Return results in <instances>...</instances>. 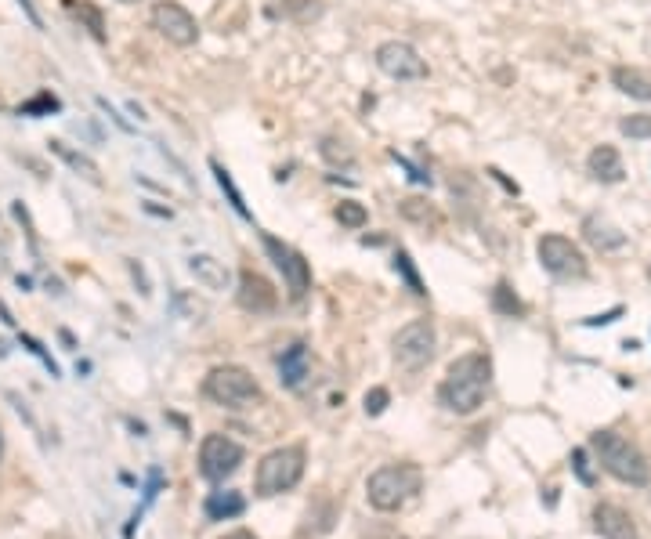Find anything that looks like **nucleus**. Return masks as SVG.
<instances>
[{"label":"nucleus","mask_w":651,"mask_h":539,"mask_svg":"<svg viewBox=\"0 0 651 539\" xmlns=\"http://www.w3.org/2000/svg\"><path fill=\"white\" fill-rule=\"evenodd\" d=\"M536 257H539V265L547 268L554 279H561V283H579V279L590 275V261H586L583 250H579L568 236H557V232L539 236Z\"/></svg>","instance_id":"5"},{"label":"nucleus","mask_w":651,"mask_h":539,"mask_svg":"<svg viewBox=\"0 0 651 539\" xmlns=\"http://www.w3.org/2000/svg\"><path fill=\"white\" fill-rule=\"evenodd\" d=\"M326 4L322 0H283V15L297 26H308V22H319Z\"/></svg>","instance_id":"24"},{"label":"nucleus","mask_w":651,"mask_h":539,"mask_svg":"<svg viewBox=\"0 0 651 539\" xmlns=\"http://www.w3.org/2000/svg\"><path fill=\"white\" fill-rule=\"evenodd\" d=\"M492 388V359L482 351H471V355H460L453 366L445 369V380L438 388V402H442L449 413L456 417H471L478 413Z\"/></svg>","instance_id":"1"},{"label":"nucleus","mask_w":651,"mask_h":539,"mask_svg":"<svg viewBox=\"0 0 651 539\" xmlns=\"http://www.w3.org/2000/svg\"><path fill=\"white\" fill-rule=\"evenodd\" d=\"M648 279H651V268H648Z\"/></svg>","instance_id":"39"},{"label":"nucleus","mask_w":651,"mask_h":539,"mask_svg":"<svg viewBox=\"0 0 651 539\" xmlns=\"http://www.w3.org/2000/svg\"><path fill=\"white\" fill-rule=\"evenodd\" d=\"M236 301L243 312H254V315H268L279 308V290L268 283L265 275L254 272V268H243L239 272V290H236Z\"/></svg>","instance_id":"12"},{"label":"nucleus","mask_w":651,"mask_h":539,"mask_svg":"<svg viewBox=\"0 0 651 539\" xmlns=\"http://www.w3.org/2000/svg\"><path fill=\"white\" fill-rule=\"evenodd\" d=\"M189 272L196 275V283L207 286V290H228V283H232V272L225 268V261H217V257H210V254H192Z\"/></svg>","instance_id":"17"},{"label":"nucleus","mask_w":651,"mask_h":539,"mask_svg":"<svg viewBox=\"0 0 651 539\" xmlns=\"http://www.w3.org/2000/svg\"><path fill=\"white\" fill-rule=\"evenodd\" d=\"M492 308L500 315H510V319H514V315H525V304H521L518 294L510 290V283H496V290H492Z\"/></svg>","instance_id":"25"},{"label":"nucleus","mask_w":651,"mask_h":539,"mask_svg":"<svg viewBox=\"0 0 651 539\" xmlns=\"http://www.w3.org/2000/svg\"><path fill=\"white\" fill-rule=\"evenodd\" d=\"M373 62L384 76L398 80V84H413V80H424L427 76V62L420 58V51L406 40H384L377 51H373Z\"/></svg>","instance_id":"10"},{"label":"nucleus","mask_w":651,"mask_h":539,"mask_svg":"<svg viewBox=\"0 0 651 539\" xmlns=\"http://www.w3.org/2000/svg\"><path fill=\"white\" fill-rule=\"evenodd\" d=\"M0 456H4V438H0Z\"/></svg>","instance_id":"37"},{"label":"nucleus","mask_w":651,"mask_h":539,"mask_svg":"<svg viewBox=\"0 0 651 539\" xmlns=\"http://www.w3.org/2000/svg\"><path fill=\"white\" fill-rule=\"evenodd\" d=\"M322 160L330 167H340V171H355V149L348 145V138H337V134H326L319 145Z\"/></svg>","instance_id":"21"},{"label":"nucleus","mask_w":651,"mask_h":539,"mask_svg":"<svg viewBox=\"0 0 651 539\" xmlns=\"http://www.w3.org/2000/svg\"><path fill=\"white\" fill-rule=\"evenodd\" d=\"M246 511V500L239 492H210L207 496V518L210 521H228L239 518Z\"/></svg>","instance_id":"20"},{"label":"nucleus","mask_w":651,"mask_h":539,"mask_svg":"<svg viewBox=\"0 0 651 539\" xmlns=\"http://www.w3.org/2000/svg\"><path fill=\"white\" fill-rule=\"evenodd\" d=\"M19 4H22V11H26V15H29V22H33V26L40 29V15H37V11H33V0H19Z\"/></svg>","instance_id":"34"},{"label":"nucleus","mask_w":651,"mask_h":539,"mask_svg":"<svg viewBox=\"0 0 651 539\" xmlns=\"http://www.w3.org/2000/svg\"><path fill=\"white\" fill-rule=\"evenodd\" d=\"M583 239L594 246V250H601V254H615V250H623L626 246V232L623 228H615L604 214H586Z\"/></svg>","instance_id":"14"},{"label":"nucleus","mask_w":651,"mask_h":539,"mask_svg":"<svg viewBox=\"0 0 651 539\" xmlns=\"http://www.w3.org/2000/svg\"><path fill=\"white\" fill-rule=\"evenodd\" d=\"M261 246H265V254L272 257V265L283 272V279H286V286H290L293 301L308 297V290H312V261H308L301 250H293L290 243L275 239L272 232H261Z\"/></svg>","instance_id":"8"},{"label":"nucleus","mask_w":651,"mask_h":539,"mask_svg":"<svg viewBox=\"0 0 651 539\" xmlns=\"http://www.w3.org/2000/svg\"><path fill=\"white\" fill-rule=\"evenodd\" d=\"M243 464V445L232 442L228 435H207L199 445V471L210 482H225L228 474H236Z\"/></svg>","instance_id":"11"},{"label":"nucleus","mask_w":651,"mask_h":539,"mask_svg":"<svg viewBox=\"0 0 651 539\" xmlns=\"http://www.w3.org/2000/svg\"><path fill=\"white\" fill-rule=\"evenodd\" d=\"M337 221L344 228H362L369 221V210L362 207L359 199H344V203L337 207Z\"/></svg>","instance_id":"28"},{"label":"nucleus","mask_w":651,"mask_h":539,"mask_svg":"<svg viewBox=\"0 0 651 539\" xmlns=\"http://www.w3.org/2000/svg\"><path fill=\"white\" fill-rule=\"evenodd\" d=\"M398 214L406 221H413V225H438V210H434L431 199H420V196H409L398 203Z\"/></svg>","instance_id":"22"},{"label":"nucleus","mask_w":651,"mask_h":539,"mask_svg":"<svg viewBox=\"0 0 651 539\" xmlns=\"http://www.w3.org/2000/svg\"><path fill=\"white\" fill-rule=\"evenodd\" d=\"M572 471H576V478L583 485L597 482V474H594V467H590V456H586V449H576V453H572Z\"/></svg>","instance_id":"31"},{"label":"nucleus","mask_w":651,"mask_h":539,"mask_svg":"<svg viewBox=\"0 0 651 539\" xmlns=\"http://www.w3.org/2000/svg\"><path fill=\"white\" fill-rule=\"evenodd\" d=\"M420 485H424V471H420L416 464L380 467V471L369 474V482H366L369 507L380 514L398 511V507H406L416 492H420Z\"/></svg>","instance_id":"3"},{"label":"nucleus","mask_w":651,"mask_h":539,"mask_svg":"<svg viewBox=\"0 0 651 539\" xmlns=\"http://www.w3.org/2000/svg\"><path fill=\"white\" fill-rule=\"evenodd\" d=\"M612 87L623 95L637 98V102H651V73L637 66H615L612 69Z\"/></svg>","instance_id":"18"},{"label":"nucleus","mask_w":651,"mask_h":539,"mask_svg":"<svg viewBox=\"0 0 651 539\" xmlns=\"http://www.w3.org/2000/svg\"><path fill=\"white\" fill-rule=\"evenodd\" d=\"M58 109H62V102H58L55 95H48V91H44V95H37V98H33V102L19 105V116H40V113H58Z\"/></svg>","instance_id":"30"},{"label":"nucleus","mask_w":651,"mask_h":539,"mask_svg":"<svg viewBox=\"0 0 651 539\" xmlns=\"http://www.w3.org/2000/svg\"><path fill=\"white\" fill-rule=\"evenodd\" d=\"M73 11H76V15H80V19L87 22V29H91V37H95L98 44H105V40H109V37H105V19H102V11H98L95 4H91V0H76Z\"/></svg>","instance_id":"27"},{"label":"nucleus","mask_w":651,"mask_h":539,"mask_svg":"<svg viewBox=\"0 0 651 539\" xmlns=\"http://www.w3.org/2000/svg\"><path fill=\"white\" fill-rule=\"evenodd\" d=\"M590 449H594L597 464L612 474V478H619V482L626 485L651 482V464L644 460V453L630 438L615 435V431H597V435H590Z\"/></svg>","instance_id":"2"},{"label":"nucleus","mask_w":651,"mask_h":539,"mask_svg":"<svg viewBox=\"0 0 651 539\" xmlns=\"http://www.w3.org/2000/svg\"><path fill=\"white\" fill-rule=\"evenodd\" d=\"M586 171H590L594 181H601V185H619L626 178L623 156H619L615 145H594L590 156H586Z\"/></svg>","instance_id":"13"},{"label":"nucleus","mask_w":651,"mask_h":539,"mask_svg":"<svg viewBox=\"0 0 651 539\" xmlns=\"http://www.w3.org/2000/svg\"><path fill=\"white\" fill-rule=\"evenodd\" d=\"M434 348H438V333H434L431 319H416L395 333V362L406 373H420L431 366Z\"/></svg>","instance_id":"7"},{"label":"nucleus","mask_w":651,"mask_h":539,"mask_svg":"<svg viewBox=\"0 0 651 539\" xmlns=\"http://www.w3.org/2000/svg\"><path fill=\"white\" fill-rule=\"evenodd\" d=\"M0 109H4V98H0Z\"/></svg>","instance_id":"38"},{"label":"nucleus","mask_w":651,"mask_h":539,"mask_svg":"<svg viewBox=\"0 0 651 539\" xmlns=\"http://www.w3.org/2000/svg\"><path fill=\"white\" fill-rule=\"evenodd\" d=\"M387 402H391V391H387V388L366 391V413H369V417H380V413L387 409Z\"/></svg>","instance_id":"32"},{"label":"nucleus","mask_w":651,"mask_h":539,"mask_svg":"<svg viewBox=\"0 0 651 539\" xmlns=\"http://www.w3.org/2000/svg\"><path fill=\"white\" fill-rule=\"evenodd\" d=\"M301 478H304V449L301 445L275 449V453H268L265 460L257 464V492H261V496L290 492Z\"/></svg>","instance_id":"6"},{"label":"nucleus","mask_w":651,"mask_h":539,"mask_svg":"<svg viewBox=\"0 0 651 539\" xmlns=\"http://www.w3.org/2000/svg\"><path fill=\"white\" fill-rule=\"evenodd\" d=\"M51 145V152H55L58 160L62 163H69V167H73L76 174H80V178H87L91 181V185H102V171H98V163L91 160V156H87V152H76V149H69L66 142H48Z\"/></svg>","instance_id":"19"},{"label":"nucleus","mask_w":651,"mask_h":539,"mask_svg":"<svg viewBox=\"0 0 651 539\" xmlns=\"http://www.w3.org/2000/svg\"><path fill=\"white\" fill-rule=\"evenodd\" d=\"M149 22L167 44H174V48H192L199 40L196 15H192L189 8H181L178 0H160V4H152Z\"/></svg>","instance_id":"9"},{"label":"nucleus","mask_w":651,"mask_h":539,"mask_svg":"<svg viewBox=\"0 0 651 539\" xmlns=\"http://www.w3.org/2000/svg\"><path fill=\"white\" fill-rule=\"evenodd\" d=\"M395 272L406 279V286L413 290L416 297H427V286H424V279H420V272H416V265H413V257L406 254V250H398L395 254Z\"/></svg>","instance_id":"26"},{"label":"nucleus","mask_w":651,"mask_h":539,"mask_svg":"<svg viewBox=\"0 0 651 539\" xmlns=\"http://www.w3.org/2000/svg\"><path fill=\"white\" fill-rule=\"evenodd\" d=\"M594 529L601 532L604 539H641V536H637V525H633V518L623 511V507H615V503H597V507H594Z\"/></svg>","instance_id":"15"},{"label":"nucleus","mask_w":651,"mask_h":539,"mask_svg":"<svg viewBox=\"0 0 651 539\" xmlns=\"http://www.w3.org/2000/svg\"><path fill=\"white\" fill-rule=\"evenodd\" d=\"M203 395H207L210 402H217V406L243 413V409H254L257 402L265 398V391H261V384L254 380V373H250V369H243V366H214L207 373V380H203Z\"/></svg>","instance_id":"4"},{"label":"nucleus","mask_w":651,"mask_h":539,"mask_svg":"<svg viewBox=\"0 0 651 539\" xmlns=\"http://www.w3.org/2000/svg\"><path fill=\"white\" fill-rule=\"evenodd\" d=\"M623 315V308H612V312H604V315H594V319H586L583 326H608V322H615Z\"/></svg>","instance_id":"33"},{"label":"nucleus","mask_w":651,"mask_h":539,"mask_svg":"<svg viewBox=\"0 0 651 539\" xmlns=\"http://www.w3.org/2000/svg\"><path fill=\"white\" fill-rule=\"evenodd\" d=\"M221 539H257V536H254V532L239 529V532H228V536H221Z\"/></svg>","instance_id":"35"},{"label":"nucleus","mask_w":651,"mask_h":539,"mask_svg":"<svg viewBox=\"0 0 651 539\" xmlns=\"http://www.w3.org/2000/svg\"><path fill=\"white\" fill-rule=\"evenodd\" d=\"M312 373V355H308V344H290L283 351V359H279V380H283L286 388H301L304 380Z\"/></svg>","instance_id":"16"},{"label":"nucleus","mask_w":651,"mask_h":539,"mask_svg":"<svg viewBox=\"0 0 651 539\" xmlns=\"http://www.w3.org/2000/svg\"><path fill=\"white\" fill-rule=\"evenodd\" d=\"M210 171H214L217 185H221V192H225V196H228V203H232V210H236L239 218L250 221V207H246L243 192H239V185H236V181H232V174H228V167H221V163H217V160H210Z\"/></svg>","instance_id":"23"},{"label":"nucleus","mask_w":651,"mask_h":539,"mask_svg":"<svg viewBox=\"0 0 651 539\" xmlns=\"http://www.w3.org/2000/svg\"><path fill=\"white\" fill-rule=\"evenodd\" d=\"M619 131L626 134V138H651V116L648 113H633V116H623L619 120Z\"/></svg>","instance_id":"29"},{"label":"nucleus","mask_w":651,"mask_h":539,"mask_svg":"<svg viewBox=\"0 0 651 539\" xmlns=\"http://www.w3.org/2000/svg\"><path fill=\"white\" fill-rule=\"evenodd\" d=\"M120 4H142V0H120Z\"/></svg>","instance_id":"36"}]
</instances>
